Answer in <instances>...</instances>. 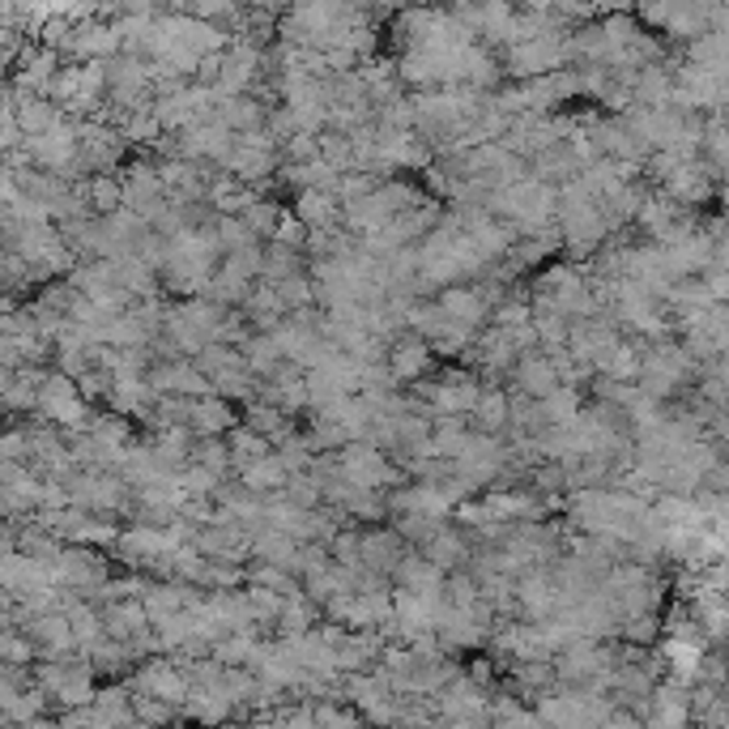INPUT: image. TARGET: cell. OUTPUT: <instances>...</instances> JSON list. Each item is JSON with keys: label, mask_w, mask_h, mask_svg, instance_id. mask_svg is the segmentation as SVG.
I'll return each instance as SVG.
<instances>
[{"label": "cell", "mask_w": 729, "mask_h": 729, "mask_svg": "<svg viewBox=\"0 0 729 729\" xmlns=\"http://www.w3.org/2000/svg\"><path fill=\"white\" fill-rule=\"evenodd\" d=\"M86 192H90V205L99 209V214H112L115 205L124 201V189L115 184V180H107V175H99V180H90L86 184Z\"/></svg>", "instance_id": "6da1fadb"}, {"label": "cell", "mask_w": 729, "mask_h": 729, "mask_svg": "<svg viewBox=\"0 0 729 729\" xmlns=\"http://www.w3.org/2000/svg\"><path fill=\"white\" fill-rule=\"evenodd\" d=\"M0 657H4V661H13V665H26V661H35V645H31V640H22V636L0 631Z\"/></svg>", "instance_id": "7a4b0ae2"}]
</instances>
